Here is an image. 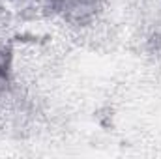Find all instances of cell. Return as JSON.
<instances>
[{"mask_svg":"<svg viewBox=\"0 0 161 159\" xmlns=\"http://www.w3.org/2000/svg\"><path fill=\"white\" fill-rule=\"evenodd\" d=\"M99 2L101 0H49L51 8L58 15L75 25H82L94 19L96 11L99 9Z\"/></svg>","mask_w":161,"mask_h":159,"instance_id":"1","label":"cell"}]
</instances>
